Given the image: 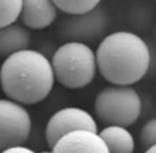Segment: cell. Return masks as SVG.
<instances>
[{"instance_id": "cell-8", "label": "cell", "mask_w": 156, "mask_h": 153, "mask_svg": "<svg viewBox=\"0 0 156 153\" xmlns=\"http://www.w3.org/2000/svg\"><path fill=\"white\" fill-rule=\"evenodd\" d=\"M50 153H109L98 132L75 131L61 137Z\"/></svg>"}, {"instance_id": "cell-10", "label": "cell", "mask_w": 156, "mask_h": 153, "mask_svg": "<svg viewBox=\"0 0 156 153\" xmlns=\"http://www.w3.org/2000/svg\"><path fill=\"white\" fill-rule=\"evenodd\" d=\"M30 42V31L24 25L14 23L0 27V57L7 58L20 50L28 49Z\"/></svg>"}, {"instance_id": "cell-6", "label": "cell", "mask_w": 156, "mask_h": 153, "mask_svg": "<svg viewBox=\"0 0 156 153\" xmlns=\"http://www.w3.org/2000/svg\"><path fill=\"white\" fill-rule=\"evenodd\" d=\"M32 119L25 105L0 99V151L25 146L30 137Z\"/></svg>"}, {"instance_id": "cell-13", "label": "cell", "mask_w": 156, "mask_h": 153, "mask_svg": "<svg viewBox=\"0 0 156 153\" xmlns=\"http://www.w3.org/2000/svg\"><path fill=\"white\" fill-rule=\"evenodd\" d=\"M23 0H0V27L17 23Z\"/></svg>"}, {"instance_id": "cell-5", "label": "cell", "mask_w": 156, "mask_h": 153, "mask_svg": "<svg viewBox=\"0 0 156 153\" xmlns=\"http://www.w3.org/2000/svg\"><path fill=\"white\" fill-rule=\"evenodd\" d=\"M109 27V17L105 10L98 7L89 12L67 15L58 29L59 37L64 42L88 44L102 41Z\"/></svg>"}, {"instance_id": "cell-18", "label": "cell", "mask_w": 156, "mask_h": 153, "mask_svg": "<svg viewBox=\"0 0 156 153\" xmlns=\"http://www.w3.org/2000/svg\"><path fill=\"white\" fill-rule=\"evenodd\" d=\"M40 153H50V151H42V152Z\"/></svg>"}, {"instance_id": "cell-1", "label": "cell", "mask_w": 156, "mask_h": 153, "mask_svg": "<svg viewBox=\"0 0 156 153\" xmlns=\"http://www.w3.org/2000/svg\"><path fill=\"white\" fill-rule=\"evenodd\" d=\"M98 70L106 82L118 86H133L149 73L152 52L137 33L115 31L98 43L95 50Z\"/></svg>"}, {"instance_id": "cell-12", "label": "cell", "mask_w": 156, "mask_h": 153, "mask_svg": "<svg viewBox=\"0 0 156 153\" xmlns=\"http://www.w3.org/2000/svg\"><path fill=\"white\" fill-rule=\"evenodd\" d=\"M59 11L66 15L89 12L100 5L102 0H52Z\"/></svg>"}, {"instance_id": "cell-16", "label": "cell", "mask_w": 156, "mask_h": 153, "mask_svg": "<svg viewBox=\"0 0 156 153\" xmlns=\"http://www.w3.org/2000/svg\"><path fill=\"white\" fill-rule=\"evenodd\" d=\"M143 153H156V144L155 146H152V147H150V148L145 149Z\"/></svg>"}, {"instance_id": "cell-15", "label": "cell", "mask_w": 156, "mask_h": 153, "mask_svg": "<svg viewBox=\"0 0 156 153\" xmlns=\"http://www.w3.org/2000/svg\"><path fill=\"white\" fill-rule=\"evenodd\" d=\"M0 153H40L35 152L34 150L28 148L26 146H17V147H12V148L5 149L3 151H0Z\"/></svg>"}, {"instance_id": "cell-9", "label": "cell", "mask_w": 156, "mask_h": 153, "mask_svg": "<svg viewBox=\"0 0 156 153\" xmlns=\"http://www.w3.org/2000/svg\"><path fill=\"white\" fill-rule=\"evenodd\" d=\"M58 8L52 0H23L20 20L22 25L32 30H43L55 23Z\"/></svg>"}, {"instance_id": "cell-17", "label": "cell", "mask_w": 156, "mask_h": 153, "mask_svg": "<svg viewBox=\"0 0 156 153\" xmlns=\"http://www.w3.org/2000/svg\"><path fill=\"white\" fill-rule=\"evenodd\" d=\"M154 38H155V41H156V26H155V30H154Z\"/></svg>"}, {"instance_id": "cell-2", "label": "cell", "mask_w": 156, "mask_h": 153, "mask_svg": "<svg viewBox=\"0 0 156 153\" xmlns=\"http://www.w3.org/2000/svg\"><path fill=\"white\" fill-rule=\"evenodd\" d=\"M50 59L35 49L20 50L7 57L0 67V87L8 99L23 105L44 101L55 86Z\"/></svg>"}, {"instance_id": "cell-3", "label": "cell", "mask_w": 156, "mask_h": 153, "mask_svg": "<svg viewBox=\"0 0 156 153\" xmlns=\"http://www.w3.org/2000/svg\"><path fill=\"white\" fill-rule=\"evenodd\" d=\"M50 62L56 82L71 90L89 86L98 72L95 52L88 44L78 42L61 44Z\"/></svg>"}, {"instance_id": "cell-19", "label": "cell", "mask_w": 156, "mask_h": 153, "mask_svg": "<svg viewBox=\"0 0 156 153\" xmlns=\"http://www.w3.org/2000/svg\"><path fill=\"white\" fill-rule=\"evenodd\" d=\"M154 1H155V2H156V0H154Z\"/></svg>"}, {"instance_id": "cell-4", "label": "cell", "mask_w": 156, "mask_h": 153, "mask_svg": "<svg viewBox=\"0 0 156 153\" xmlns=\"http://www.w3.org/2000/svg\"><path fill=\"white\" fill-rule=\"evenodd\" d=\"M95 117L105 125L128 127L135 124L142 111V101L133 86L105 87L94 100Z\"/></svg>"}, {"instance_id": "cell-7", "label": "cell", "mask_w": 156, "mask_h": 153, "mask_svg": "<svg viewBox=\"0 0 156 153\" xmlns=\"http://www.w3.org/2000/svg\"><path fill=\"white\" fill-rule=\"evenodd\" d=\"M75 131H91L98 133V122L88 110L75 106L63 107L49 117L45 127V138L49 148L64 135Z\"/></svg>"}, {"instance_id": "cell-11", "label": "cell", "mask_w": 156, "mask_h": 153, "mask_svg": "<svg viewBox=\"0 0 156 153\" xmlns=\"http://www.w3.org/2000/svg\"><path fill=\"white\" fill-rule=\"evenodd\" d=\"M109 153H134L136 142L132 132L124 126L106 125L98 132Z\"/></svg>"}, {"instance_id": "cell-14", "label": "cell", "mask_w": 156, "mask_h": 153, "mask_svg": "<svg viewBox=\"0 0 156 153\" xmlns=\"http://www.w3.org/2000/svg\"><path fill=\"white\" fill-rule=\"evenodd\" d=\"M140 144L144 150L156 144V117L143 124L140 131Z\"/></svg>"}]
</instances>
